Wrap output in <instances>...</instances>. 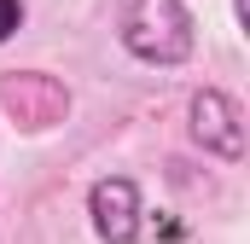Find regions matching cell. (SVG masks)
<instances>
[{"label": "cell", "instance_id": "obj_3", "mask_svg": "<svg viewBox=\"0 0 250 244\" xmlns=\"http://www.w3.org/2000/svg\"><path fill=\"white\" fill-rule=\"evenodd\" d=\"M187 117H192V140L209 157H221V163L245 157V111H239V99H227L221 87H204V93H192Z\"/></svg>", "mask_w": 250, "mask_h": 244}, {"label": "cell", "instance_id": "obj_5", "mask_svg": "<svg viewBox=\"0 0 250 244\" xmlns=\"http://www.w3.org/2000/svg\"><path fill=\"white\" fill-rule=\"evenodd\" d=\"M23 29V0H0V41H12Z\"/></svg>", "mask_w": 250, "mask_h": 244}, {"label": "cell", "instance_id": "obj_4", "mask_svg": "<svg viewBox=\"0 0 250 244\" xmlns=\"http://www.w3.org/2000/svg\"><path fill=\"white\" fill-rule=\"evenodd\" d=\"M87 215H93V233L99 244H134L140 239V186L128 181V175H105V181H93L87 192Z\"/></svg>", "mask_w": 250, "mask_h": 244}, {"label": "cell", "instance_id": "obj_1", "mask_svg": "<svg viewBox=\"0 0 250 244\" xmlns=\"http://www.w3.org/2000/svg\"><path fill=\"white\" fill-rule=\"evenodd\" d=\"M123 47L140 64H187L192 59L187 0H134L123 18Z\"/></svg>", "mask_w": 250, "mask_h": 244}, {"label": "cell", "instance_id": "obj_2", "mask_svg": "<svg viewBox=\"0 0 250 244\" xmlns=\"http://www.w3.org/2000/svg\"><path fill=\"white\" fill-rule=\"evenodd\" d=\"M0 111L23 134H47L70 117V87L47 70H6L0 76Z\"/></svg>", "mask_w": 250, "mask_h": 244}]
</instances>
